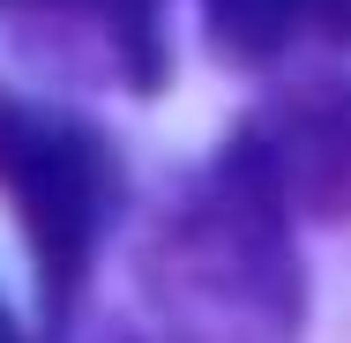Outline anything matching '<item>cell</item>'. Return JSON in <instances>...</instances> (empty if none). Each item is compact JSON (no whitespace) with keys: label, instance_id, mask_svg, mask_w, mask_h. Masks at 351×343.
<instances>
[{"label":"cell","instance_id":"obj_1","mask_svg":"<svg viewBox=\"0 0 351 343\" xmlns=\"http://www.w3.org/2000/svg\"><path fill=\"white\" fill-rule=\"evenodd\" d=\"M142 291L165 343H299L306 276L291 254V209L232 142L157 224Z\"/></svg>","mask_w":351,"mask_h":343},{"label":"cell","instance_id":"obj_2","mask_svg":"<svg viewBox=\"0 0 351 343\" xmlns=\"http://www.w3.org/2000/svg\"><path fill=\"white\" fill-rule=\"evenodd\" d=\"M120 194H128V164L97 120L0 82V202L15 209L30 239V269L53 329H68L90 262L120 216Z\"/></svg>","mask_w":351,"mask_h":343},{"label":"cell","instance_id":"obj_3","mask_svg":"<svg viewBox=\"0 0 351 343\" xmlns=\"http://www.w3.org/2000/svg\"><path fill=\"white\" fill-rule=\"evenodd\" d=\"M232 149L277 187L291 216L351 224V75H306L239 120Z\"/></svg>","mask_w":351,"mask_h":343},{"label":"cell","instance_id":"obj_4","mask_svg":"<svg viewBox=\"0 0 351 343\" xmlns=\"http://www.w3.org/2000/svg\"><path fill=\"white\" fill-rule=\"evenodd\" d=\"M15 38L75 82H120L135 97L165 82V0H15Z\"/></svg>","mask_w":351,"mask_h":343},{"label":"cell","instance_id":"obj_5","mask_svg":"<svg viewBox=\"0 0 351 343\" xmlns=\"http://www.w3.org/2000/svg\"><path fill=\"white\" fill-rule=\"evenodd\" d=\"M210 15V45L239 68H269L291 45L314 38H351V0H202Z\"/></svg>","mask_w":351,"mask_h":343},{"label":"cell","instance_id":"obj_6","mask_svg":"<svg viewBox=\"0 0 351 343\" xmlns=\"http://www.w3.org/2000/svg\"><path fill=\"white\" fill-rule=\"evenodd\" d=\"M0 343H23V329H15V314L0 306Z\"/></svg>","mask_w":351,"mask_h":343}]
</instances>
